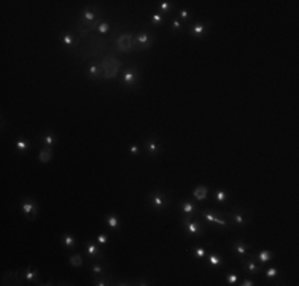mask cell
Here are the masks:
<instances>
[{"label": "cell", "instance_id": "1", "mask_svg": "<svg viewBox=\"0 0 299 286\" xmlns=\"http://www.w3.org/2000/svg\"><path fill=\"white\" fill-rule=\"evenodd\" d=\"M182 224H183V227L186 229L188 235H193V237H199V235H202L204 227H202V226H199L197 222L191 221L189 218H185V219H182Z\"/></svg>", "mask_w": 299, "mask_h": 286}, {"label": "cell", "instance_id": "2", "mask_svg": "<svg viewBox=\"0 0 299 286\" xmlns=\"http://www.w3.org/2000/svg\"><path fill=\"white\" fill-rule=\"evenodd\" d=\"M132 40H134V37H132V33H124V35H121L120 38L116 40V48L118 51H130L132 48Z\"/></svg>", "mask_w": 299, "mask_h": 286}, {"label": "cell", "instance_id": "3", "mask_svg": "<svg viewBox=\"0 0 299 286\" xmlns=\"http://www.w3.org/2000/svg\"><path fill=\"white\" fill-rule=\"evenodd\" d=\"M138 45V50H145V48L151 46V38L147 32H142L140 35L134 37V40H132V46H137Z\"/></svg>", "mask_w": 299, "mask_h": 286}, {"label": "cell", "instance_id": "4", "mask_svg": "<svg viewBox=\"0 0 299 286\" xmlns=\"http://www.w3.org/2000/svg\"><path fill=\"white\" fill-rule=\"evenodd\" d=\"M150 200H151V204L156 210H161V208H164L167 205V199H165V196L161 192H153L150 196Z\"/></svg>", "mask_w": 299, "mask_h": 286}, {"label": "cell", "instance_id": "5", "mask_svg": "<svg viewBox=\"0 0 299 286\" xmlns=\"http://www.w3.org/2000/svg\"><path fill=\"white\" fill-rule=\"evenodd\" d=\"M202 218L205 221H208V222H217V224H220L221 227H228V221L223 219V218H220L217 213H208V212H205L202 215Z\"/></svg>", "mask_w": 299, "mask_h": 286}, {"label": "cell", "instance_id": "6", "mask_svg": "<svg viewBox=\"0 0 299 286\" xmlns=\"http://www.w3.org/2000/svg\"><path fill=\"white\" fill-rule=\"evenodd\" d=\"M207 192H208L207 186H197L196 189L193 191V197L196 200H205L207 199Z\"/></svg>", "mask_w": 299, "mask_h": 286}, {"label": "cell", "instance_id": "7", "mask_svg": "<svg viewBox=\"0 0 299 286\" xmlns=\"http://www.w3.org/2000/svg\"><path fill=\"white\" fill-rule=\"evenodd\" d=\"M21 208H23V213L27 215V216H30V213H37V205H35V202H32V200H26Z\"/></svg>", "mask_w": 299, "mask_h": 286}, {"label": "cell", "instance_id": "8", "mask_svg": "<svg viewBox=\"0 0 299 286\" xmlns=\"http://www.w3.org/2000/svg\"><path fill=\"white\" fill-rule=\"evenodd\" d=\"M135 81H137V72L135 70H129V72H126L123 75V83H124V84L130 86V84H134Z\"/></svg>", "mask_w": 299, "mask_h": 286}, {"label": "cell", "instance_id": "9", "mask_svg": "<svg viewBox=\"0 0 299 286\" xmlns=\"http://www.w3.org/2000/svg\"><path fill=\"white\" fill-rule=\"evenodd\" d=\"M53 157V151L48 148V150H41L40 151V156H38V161L40 162H50Z\"/></svg>", "mask_w": 299, "mask_h": 286}, {"label": "cell", "instance_id": "10", "mask_svg": "<svg viewBox=\"0 0 299 286\" xmlns=\"http://www.w3.org/2000/svg\"><path fill=\"white\" fill-rule=\"evenodd\" d=\"M145 146H147V150H148V153H150L151 156L158 154V143H156V140H155V138H151V140H148Z\"/></svg>", "mask_w": 299, "mask_h": 286}, {"label": "cell", "instance_id": "11", "mask_svg": "<svg viewBox=\"0 0 299 286\" xmlns=\"http://www.w3.org/2000/svg\"><path fill=\"white\" fill-rule=\"evenodd\" d=\"M86 250H88L89 256H92V257H94V256H100V250L97 248L92 242H88V243H86Z\"/></svg>", "mask_w": 299, "mask_h": 286}, {"label": "cell", "instance_id": "12", "mask_svg": "<svg viewBox=\"0 0 299 286\" xmlns=\"http://www.w3.org/2000/svg\"><path fill=\"white\" fill-rule=\"evenodd\" d=\"M234 251H235V253H237L239 256H247V246L243 245L242 242L235 243V245H234Z\"/></svg>", "mask_w": 299, "mask_h": 286}, {"label": "cell", "instance_id": "13", "mask_svg": "<svg viewBox=\"0 0 299 286\" xmlns=\"http://www.w3.org/2000/svg\"><path fill=\"white\" fill-rule=\"evenodd\" d=\"M191 32L194 33V35H197V37H200V35H204L205 33V26L204 24H196L191 29Z\"/></svg>", "mask_w": 299, "mask_h": 286}, {"label": "cell", "instance_id": "14", "mask_svg": "<svg viewBox=\"0 0 299 286\" xmlns=\"http://www.w3.org/2000/svg\"><path fill=\"white\" fill-rule=\"evenodd\" d=\"M182 208H183V212H185L186 215H191V213L196 212V207H194L191 202H183V204H182Z\"/></svg>", "mask_w": 299, "mask_h": 286}, {"label": "cell", "instance_id": "15", "mask_svg": "<svg viewBox=\"0 0 299 286\" xmlns=\"http://www.w3.org/2000/svg\"><path fill=\"white\" fill-rule=\"evenodd\" d=\"M70 264H72V266H75V267H81V266H83V259H81V256H80V254L72 256V257H70Z\"/></svg>", "mask_w": 299, "mask_h": 286}, {"label": "cell", "instance_id": "16", "mask_svg": "<svg viewBox=\"0 0 299 286\" xmlns=\"http://www.w3.org/2000/svg\"><path fill=\"white\" fill-rule=\"evenodd\" d=\"M26 280L27 281H35L37 280V272L32 270V269H27L26 270Z\"/></svg>", "mask_w": 299, "mask_h": 286}, {"label": "cell", "instance_id": "17", "mask_svg": "<svg viewBox=\"0 0 299 286\" xmlns=\"http://www.w3.org/2000/svg\"><path fill=\"white\" fill-rule=\"evenodd\" d=\"M16 146H18V150H19L21 153H24L27 148H29V142H27V140H23V138H19L18 143H16Z\"/></svg>", "mask_w": 299, "mask_h": 286}, {"label": "cell", "instance_id": "18", "mask_svg": "<svg viewBox=\"0 0 299 286\" xmlns=\"http://www.w3.org/2000/svg\"><path fill=\"white\" fill-rule=\"evenodd\" d=\"M64 245H65L67 248H72V246H75V239H73L72 235L65 234V235H64Z\"/></svg>", "mask_w": 299, "mask_h": 286}, {"label": "cell", "instance_id": "19", "mask_svg": "<svg viewBox=\"0 0 299 286\" xmlns=\"http://www.w3.org/2000/svg\"><path fill=\"white\" fill-rule=\"evenodd\" d=\"M83 19H86V21H94V19H96V13L91 11V10H85V11H83Z\"/></svg>", "mask_w": 299, "mask_h": 286}, {"label": "cell", "instance_id": "20", "mask_svg": "<svg viewBox=\"0 0 299 286\" xmlns=\"http://www.w3.org/2000/svg\"><path fill=\"white\" fill-rule=\"evenodd\" d=\"M258 257H259V261L261 262H267L270 257H272V254L269 253V251H261V253L258 254Z\"/></svg>", "mask_w": 299, "mask_h": 286}, {"label": "cell", "instance_id": "21", "mask_svg": "<svg viewBox=\"0 0 299 286\" xmlns=\"http://www.w3.org/2000/svg\"><path fill=\"white\" fill-rule=\"evenodd\" d=\"M247 269H248V272H252V274H258V272H259V267L256 266L255 262H252V261L247 262Z\"/></svg>", "mask_w": 299, "mask_h": 286}, {"label": "cell", "instance_id": "22", "mask_svg": "<svg viewBox=\"0 0 299 286\" xmlns=\"http://www.w3.org/2000/svg\"><path fill=\"white\" fill-rule=\"evenodd\" d=\"M43 142H45V143H46L48 146H53L54 143H56V138H54V137H53L51 134H46V135L43 137Z\"/></svg>", "mask_w": 299, "mask_h": 286}, {"label": "cell", "instance_id": "23", "mask_svg": "<svg viewBox=\"0 0 299 286\" xmlns=\"http://www.w3.org/2000/svg\"><path fill=\"white\" fill-rule=\"evenodd\" d=\"M215 197H217V200H218V202H226L228 194H226L224 191H217V192H215Z\"/></svg>", "mask_w": 299, "mask_h": 286}, {"label": "cell", "instance_id": "24", "mask_svg": "<svg viewBox=\"0 0 299 286\" xmlns=\"http://www.w3.org/2000/svg\"><path fill=\"white\" fill-rule=\"evenodd\" d=\"M107 222H108V226L110 227H112V229H115V227H118V218H116V216H108V218H107Z\"/></svg>", "mask_w": 299, "mask_h": 286}, {"label": "cell", "instance_id": "25", "mask_svg": "<svg viewBox=\"0 0 299 286\" xmlns=\"http://www.w3.org/2000/svg\"><path fill=\"white\" fill-rule=\"evenodd\" d=\"M208 262H210V266H218V264L221 262V259H220L218 254H210V257H208Z\"/></svg>", "mask_w": 299, "mask_h": 286}, {"label": "cell", "instance_id": "26", "mask_svg": "<svg viewBox=\"0 0 299 286\" xmlns=\"http://www.w3.org/2000/svg\"><path fill=\"white\" fill-rule=\"evenodd\" d=\"M61 41H62V43H64V45L70 46V45H73V37L70 35V33H67V35H64V37L61 38Z\"/></svg>", "mask_w": 299, "mask_h": 286}, {"label": "cell", "instance_id": "27", "mask_svg": "<svg viewBox=\"0 0 299 286\" xmlns=\"http://www.w3.org/2000/svg\"><path fill=\"white\" fill-rule=\"evenodd\" d=\"M151 19H153V22H155V24H162L164 22V16L159 15V13H155V15L151 16Z\"/></svg>", "mask_w": 299, "mask_h": 286}, {"label": "cell", "instance_id": "28", "mask_svg": "<svg viewBox=\"0 0 299 286\" xmlns=\"http://www.w3.org/2000/svg\"><path fill=\"white\" fill-rule=\"evenodd\" d=\"M99 67H97V65H89V73H91V76H92V78H97V76H99Z\"/></svg>", "mask_w": 299, "mask_h": 286}, {"label": "cell", "instance_id": "29", "mask_svg": "<svg viewBox=\"0 0 299 286\" xmlns=\"http://www.w3.org/2000/svg\"><path fill=\"white\" fill-rule=\"evenodd\" d=\"M237 280H239V277L234 275V274H231V275L226 277V281H228L229 284H235V283H237Z\"/></svg>", "mask_w": 299, "mask_h": 286}, {"label": "cell", "instance_id": "30", "mask_svg": "<svg viewBox=\"0 0 299 286\" xmlns=\"http://www.w3.org/2000/svg\"><path fill=\"white\" fill-rule=\"evenodd\" d=\"M108 29H110V26L107 22H102V24H99V27H97V30H99L100 33H107Z\"/></svg>", "mask_w": 299, "mask_h": 286}, {"label": "cell", "instance_id": "31", "mask_svg": "<svg viewBox=\"0 0 299 286\" xmlns=\"http://www.w3.org/2000/svg\"><path fill=\"white\" fill-rule=\"evenodd\" d=\"M232 218H234L235 224H243V222H245V219H243L242 215H232Z\"/></svg>", "mask_w": 299, "mask_h": 286}, {"label": "cell", "instance_id": "32", "mask_svg": "<svg viewBox=\"0 0 299 286\" xmlns=\"http://www.w3.org/2000/svg\"><path fill=\"white\" fill-rule=\"evenodd\" d=\"M277 275H279V270H277V269H269L266 272V277L267 278H272V277H277Z\"/></svg>", "mask_w": 299, "mask_h": 286}, {"label": "cell", "instance_id": "33", "mask_svg": "<svg viewBox=\"0 0 299 286\" xmlns=\"http://www.w3.org/2000/svg\"><path fill=\"white\" fill-rule=\"evenodd\" d=\"M194 254H196V257H204L205 256V250L204 248H197L196 251H194Z\"/></svg>", "mask_w": 299, "mask_h": 286}, {"label": "cell", "instance_id": "34", "mask_svg": "<svg viewBox=\"0 0 299 286\" xmlns=\"http://www.w3.org/2000/svg\"><path fill=\"white\" fill-rule=\"evenodd\" d=\"M170 8V3L169 2H162L161 5H159V10H161V11H167Z\"/></svg>", "mask_w": 299, "mask_h": 286}, {"label": "cell", "instance_id": "35", "mask_svg": "<svg viewBox=\"0 0 299 286\" xmlns=\"http://www.w3.org/2000/svg\"><path fill=\"white\" fill-rule=\"evenodd\" d=\"M172 27H173V29H175V30H180V29H182V24H180V21H178V19H173V22H172Z\"/></svg>", "mask_w": 299, "mask_h": 286}, {"label": "cell", "instance_id": "36", "mask_svg": "<svg viewBox=\"0 0 299 286\" xmlns=\"http://www.w3.org/2000/svg\"><path fill=\"white\" fill-rule=\"evenodd\" d=\"M97 242H99L100 245H105V243H107V237L105 235H99V237H97Z\"/></svg>", "mask_w": 299, "mask_h": 286}, {"label": "cell", "instance_id": "37", "mask_svg": "<svg viewBox=\"0 0 299 286\" xmlns=\"http://www.w3.org/2000/svg\"><path fill=\"white\" fill-rule=\"evenodd\" d=\"M180 18H183V19H188V18H189V11H186V10H182V11H180Z\"/></svg>", "mask_w": 299, "mask_h": 286}, {"label": "cell", "instance_id": "38", "mask_svg": "<svg viewBox=\"0 0 299 286\" xmlns=\"http://www.w3.org/2000/svg\"><path fill=\"white\" fill-rule=\"evenodd\" d=\"M94 284H97V286H105L107 284V280H96Z\"/></svg>", "mask_w": 299, "mask_h": 286}, {"label": "cell", "instance_id": "39", "mask_svg": "<svg viewBox=\"0 0 299 286\" xmlns=\"http://www.w3.org/2000/svg\"><path fill=\"white\" fill-rule=\"evenodd\" d=\"M92 272L97 275V274H102V267L100 266H94V269H92Z\"/></svg>", "mask_w": 299, "mask_h": 286}, {"label": "cell", "instance_id": "40", "mask_svg": "<svg viewBox=\"0 0 299 286\" xmlns=\"http://www.w3.org/2000/svg\"><path fill=\"white\" fill-rule=\"evenodd\" d=\"M253 284H255V283H253L252 280H245V281L242 283V286H253Z\"/></svg>", "mask_w": 299, "mask_h": 286}, {"label": "cell", "instance_id": "41", "mask_svg": "<svg viewBox=\"0 0 299 286\" xmlns=\"http://www.w3.org/2000/svg\"><path fill=\"white\" fill-rule=\"evenodd\" d=\"M130 153H132V154H137V153H138V146H132V148H130Z\"/></svg>", "mask_w": 299, "mask_h": 286}]
</instances>
